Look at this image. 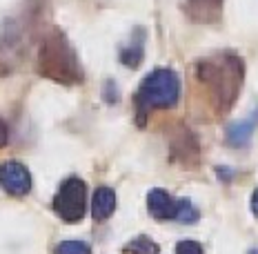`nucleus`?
Instances as JSON below:
<instances>
[{
	"label": "nucleus",
	"mask_w": 258,
	"mask_h": 254,
	"mask_svg": "<svg viewBox=\"0 0 258 254\" xmlns=\"http://www.w3.org/2000/svg\"><path fill=\"white\" fill-rule=\"evenodd\" d=\"M127 254H158V245L147 239V236H136L134 241H129L125 245Z\"/></svg>",
	"instance_id": "nucleus-11"
},
{
	"label": "nucleus",
	"mask_w": 258,
	"mask_h": 254,
	"mask_svg": "<svg viewBox=\"0 0 258 254\" xmlns=\"http://www.w3.org/2000/svg\"><path fill=\"white\" fill-rule=\"evenodd\" d=\"M5 143H7V125L0 121V147H3Z\"/></svg>",
	"instance_id": "nucleus-15"
},
{
	"label": "nucleus",
	"mask_w": 258,
	"mask_h": 254,
	"mask_svg": "<svg viewBox=\"0 0 258 254\" xmlns=\"http://www.w3.org/2000/svg\"><path fill=\"white\" fill-rule=\"evenodd\" d=\"M256 127H258V110H254L247 118H243L240 123H234L227 129V143L234 145V147H247L251 143Z\"/></svg>",
	"instance_id": "nucleus-7"
},
{
	"label": "nucleus",
	"mask_w": 258,
	"mask_h": 254,
	"mask_svg": "<svg viewBox=\"0 0 258 254\" xmlns=\"http://www.w3.org/2000/svg\"><path fill=\"white\" fill-rule=\"evenodd\" d=\"M143 45H145V34L143 31H136L132 42L120 52V58L127 67H138V63L143 61Z\"/></svg>",
	"instance_id": "nucleus-10"
},
{
	"label": "nucleus",
	"mask_w": 258,
	"mask_h": 254,
	"mask_svg": "<svg viewBox=\"0 0 258 254\" xmlns=\"http://www.w3.org/2000/svg\"><path fill=\"white\" fill-rule=\"evenodd\" d=\"M176 254H203V247L196 241H180L176 245Z\"/></svg>",
	"instance_id": "nucleus-14"
},
{
	"label": "nucleus",
	"mask_w": 258,
	"mask_h": 254,
	"mask_svg": "<svg viewBox=\"0 0 258 254\" xmlns=\"http://www.w3.org/2000/svg\"><path fill=\"white\" fill-rule=\"evenodd\" d=\"M56 254H91V247L83 241H64L56 247Z\"/></svg>",
	"instance_id": "nucleus-13"
},
{
	"label": "nucleus",
	"mask_w": 258,
	"mask_h": 254,
	"mask_svg": "<svg viewBox=\"0 0 258 254\" xmlns=\"http://www.w3.org/2000/svg\"><path fill=\"white\" fill-rule=\"evenodd\" d=\"M0 185L12 196H25L31 190V176L18 161H7L0 165Z\"/></svg>",
	"instance_id": "nucleus-5"
},
{
	"label": "nucleus",
	"mask_w": 258,
	"mask_h": 254,
	"mask_svg": "<svg viewBox=\"0 0 258 254\" xmlns=\"http://www.w3.org/2000/svg\"><path fill=\"white\" fill-rule=\"evenodd\" d=\"M251 212H254V216H258V190L251 196Z\"/></svg>",
	"instance_id": "nucleus-16"
},
{
	"label": "nucleus",
	"mask_w": 258,
	"mask_h": 254,
	"mask_svg": "<svg viewBox=\"0 0 258 254\" xmlns=\"http://www.w3.org/2000/svg\"><path fill=\"white\" fill-rule=\"evenodd\" d=\"M147 208L156 219H174L178 201H174L165 190H152L147 194Z\"/></svg>",
	"instance_id": "nucleus-8"
},
{
	"label": "nucleus",
	"mask_w": 258,
	"mask_h": 254,
	"mask_svg": "<svg viewBox=\"0 0 258 254\" xmlns=\"http://www.w3.org/2000/svg\"><path fill=\"white\" fill-rule=\"evenodd\" d=\"M198 72H201V78L209 83L218 107L227 112L234 105V98L238 96V89L243 85L240 83L243 80V63L232 54H225V56L201 63Z\"/></svg>",
	"instance_id": "nucleus-1"
},
{
	"label": "nucleus",
	"mask_w": 258,
	"mask_h": 254,
	"mask_svg": "<svg viewBox=\"0 0 258 254\" xmlns=\"http://www.w3.org/2000/svg\"><path fill=\"white\" fill-rule=\"evenodd\" d=\"M180 98V78L171 69H154L138 89V103L145 107H174Z\"/></svg>",
	"instance_id": "nucleus-3"
},
{
	"label": "nucleus",
	"mask_w": 258,
	"mask_h": 254,
	"mask_svg": "<svg viewBox=\"0 0 258 254\" xmlns=\"http://www.w3.org/2000/svg\"><path fill=\"white\" fill-rule=\"evenodd\" d=\"M174 219H178L182 221V223H191V221H196L198 219V210L194 208V205L189 201H178V208H176V216Z\"/></svg>",
	"instance_id": "nucleus-12"
},
{
	"label": "nucleus",
	"mask_w": 258,
	"mask_h": 254,
	"mask_svg": "<svg viewBox=\"0 0 258 254\" xmlns=\"http://www.w3.org/2000/svg\"><path fill=\"white\" fill-rule=\"evenodd\" d=\"M225 0H187V14L196 23H216L223 14Z\"/></svg>",
	"instance_id": "nucleus-6"
},
{
	"label": "nucleus",
	"mask_w": 258,
	"mask_h": 254,
	"mask_svg": "<svg viewBox=\"0 0 258 254\" xmlns=\"http://www.w3.org/2000/svg\"><path fill=\"white\" fill-rule=\"evenodd\" d=\"M40 72L45 74L47 78H53L58 83H78L83 78V72L78 67L76 61V54L72 52L69 42L62 38L58 31L42 42V49H40Z\"/></svg>",
	"instance_id": "nucleus-2"
},
{
	"label": "nucleus",
	"mask_w": 258,
	"mask_h": 254,
	"mask_svg": "<svg viewBox=\"0 0 258 254\" xmlns=\"http://www.w3.org/2000/svg\"><path fill=\"white\" fill-rule=\"evenodd\" d=\"M116 210V194L111 187H98L91 198V216L96 221H105Z\"/></svg>",
	"instance_id": "nucleus-9"
},
{
	"label": "nucleus",
	"mask_w": 258,
	"mask_h": 254,
	"mask_svg": "<svg viewBox=\"0 0 258 254\" xmlns=\"http://www.w3.org/2000/svg\"><path fill=\"white\" fill-rule=\"evenodd\" d=\"M85 198H87V192H85V183L80 178L72 176L60 185L56 198H53V210L58 212V216L69 223L74 221H80L85 214Z\"/></svg>",
	"instance_id": "nucleus-4"
}]
</instances>
